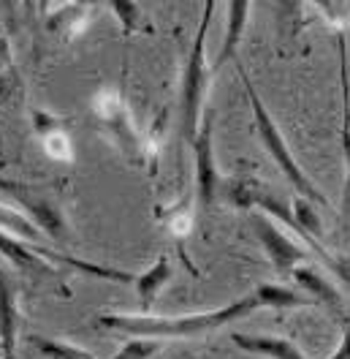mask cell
<instances>
[{"mask_svg":"<svg viewBox=\"0 0 350 359\" xmlns=\"http://www.w3.org/2000/svg\"><path fill=\"white\" fill-rule=\"evenodd\" d=\"M215 3L204 6V17L196 30V39L190 46V57L182 74V134L188 142L196 139L198 123L204 117V98H206V85H209V66H206V30H209V20H212Z\"/></svg>","mask_w":350,"mask_h":359,"instance_id":"277c9868","label":"cell"},{"mask_svg":"<svg viewBox=\"0 0 350 359\" xmlns=\"http://www.w3.org/2000/svg\"><path fill=\"white\" fill-rule=\"evenodd\" d=\"M318 11L326 14V20L337 27H348L350 25V3H315Z\"/></svg>","mask_w":350,"mask_h":359,"instance_id":"d4e9b609","label":"cell"},{"mask_svg":"<svg viewBox=\"0 0 350 359\" xmlns=\"http://www.w3.org/2000/svg\"><path fill=\"white\" fill-rule=\"evenodd\" d=\"M255 302L258 308H274V311H293V308H312L315 302L307 294L288 289V286H277V283H261L255 292Z\"/></svg>","mask_w":350,"mask_h":359,"instance_id":"e0dca14e","label":"cell"},{"mask_svg":"<svg viewBox=\"0 0 350 359\" xmlns=\"http://www.w3.org/2000/svg\"><path fill=\"white\" fill-rule=\"evenodd\" d=\"M22 359H98L88 348L49 335H24Z\"/></svg>","mask_w":350,"mask_h":359,"instance_id":"7c38bea8","label":"cell"},{"mask_svg":"<svg viewBox=\"0 0 350 359\" xmlns=\"http://www.w3.org/2000/svg\"><path fill=\"white\" fill-rule=\"evenodd\" d=\"M33 250H36L44 262H55V264L76 269V272H85L88 278L109 280V283H120V286H133V283H136V275H133V272H125V269L104 267V264H95V262H85V259H76V256H66V253L49 250V248H44V245H33Z\"/></svg>","mask_w":350,"mask_h":359,"instance_id":"30bf717a","label":"cell"},{"mask_svg":"<svg viewBox=\"0 0 350 359\" xmlns=\"http://www.w3.org/2000/svg\"><path fill=\"white\" fill-rule=\"evenodd\" d=\"M0 150H3V136H0Z\"/></svg>","mask_w":350,"mask_h":359,"instance_id":"4316f807","label":"cell"},{"mask_svg":"<svg viewBox=\"0 0 350 359\" xmlns=\"http://www.w3.org/2000/svg\"><path fill=\"white\" fill-rule=\"evenodd\" d=\"M17 82H20V76L11 66V44L0 33V101H8V95H11V90L17 88Z\"/></svg>","mask_w":350,"mask_h":359,"instance_id":"d6986e66","label":"cell"},{"mask_svg":"<svg viewBox=\"0 0 350 359\" xmlns=\"http://www.w3.org/2000/svg\"><path fill=\"white\" fill-rule=\"evenodd\" d=\"M290 212H293V221L302 226V231H307V237H312L315 243H321L323 226H321V212H315L312 202H307L304 196H296L293 204H290Z\"/></svg>","mask_w":350,"mask_h":359,"instance_id":"ac0fdd59","label":"cell"},{"mask_svg":"<svg viewBox=\"0 0 350 359\" xmlns=\"http://www.w3.org/2000/svg\"><path fill=\"white\" fill-rule=\"evenodd\" d=\"M20 286L0 267V359H17L20 335Z\"/></svg>","mask_w":350,"mask_h":359,"instance_id":"ba28073f","label":"cell"},{"mask_svg":"<svg viewBox=\"0 0 350 359\" xmlns=\"http://www.w3.org/2000/svg\"><path fill=\"white\" fill-rule=\"evenodd\" d=\"M328 359H350V321L345 324V330H342V340H340L337 351Z\"/></svg>","mask_w":350,"mask_h":359,"instance_id":"484cf974","label":"cell"},{"mask_svg":"<svg viewBox=\"0 0 350 359\" xmlns=\"http://www.w3.org/2000/svg\"><path fill=\"white\" fill-rule=\"evenodd\" d=\"M44 150H46V156H52L55 161H71V139H68L66 131L46 136Z\"/></svg>","mask_w":350,"mask_h":359,"instance_id":"cb8c5ba5","label":"cell"},{"mask_svg":"<svg viewBox=\"0 0 350 359\" xmlns=\"http://www.w3.org/2000/svg\"><path fill=\"white\" fill-rule=\"evenodd\" d=\"M342 147H345V163H348V175H345V191H342V215L350 224V107H348V90H345V123H342Z\"/></svg>","mask_w":350,"mask_h":359,"instance_id":"7402d4cb","label":"cell"},{"mask_svg":"<svg viewBox=\"0 0 350 359\" xmlns=\"http://www.w3.org/2000/svg\"><path fill=\"white\" fill-rule=\"evenodd\" d=\"M253 229L258 234V243L263 245L272 267L277 269L283 278H288L299 264H307L309 248H302L288 237V229L274 224V218L269 215H253Z\"/></svg>","mask_w":350,"mask_h":359,"instance_id":"52a82bcc","label":"cell"},{"mask_svg":"<svg viewBox=\"0 0 350 359\" xmlns=\"http://www.w3.org/2000/svg\"><path fill=\"white\" fill-rule=\"evenodd\" d=\"M247 17H250V3L247 0H234L228 3V25H225V39H223V46L218 52V60L212 71H220L228 60L237 57V49H239L241 33L247 27Z\"/></svg>","mask_w":350,"mask_h":359,"instance_id":"9a60e30c","label":"cell"},{"mask_svg":"<svg viewBox=\"0 0 350 359\" xmlns=\"http://www.w3.org/2000/svg\"><path fill=\"white\" fill-rule=\"evenodd\" d=\"M237 71H239L241 82H244V90H247V98H250V107H253V117H255V131H258V139H261V144L266 147V153L274 158V163L280 166V172L285 175V180L293 185V191H299V196H304L307 202H312V204L328 207V199L312 185V180L304 175V169L296 163V158L290 156V150H288V144H285L277 123L272 120L269 109L263 107L261 95H258V90L253 88V82H250L244 66L237 63Z\"/></svg>","mask_w":350,"mask_h":359,"instance_id":"7a4b0ae2","label":"cell"},{"mask_svg":"<svg viewBox=\"0 0 350 359\" xmlns=\"http://www.w3.org/2000/svg\"><path fill=\"white\" fill-rule=\"evenodd\" d=\"M172 275H174V269H172L169 256H158V262H155L153 267L144 269L141 275H136L133 289H136V294H139V305H141L144 313L153 311L155 297H158V292L172 280Z\"/></svg>","mask_w":350,"mask_h":359,"instance_id":"2e32d148","label":"cell"},{"mask_svg":"<svg viewBox=\"0 0 350 359\" xmlns=\"http://www.w3.org/2000/svg\"><path fill=\"white\" fill-rule=\"evenodd\" d=\"M92 14H95V6H85V3H68L60 6L57 14H52L46 20V30L60 36V39H76L82 36L92 22Z\"/></svg>","mask_w":350,"mask_h":359,"instance_id":"4fadbf2b","label":"cell"},{"mask_svg":"<svg viewBox=\"0 0 350 359\" xmlns=\"http://www.w3.org/2000/svg\"><path fill=\"white\" fill-rule=\"evenodd\" d=\"M163 348L160 340L155 337H131L128 343H122V348L109 359H153Z\"/></svg>","mask_w":350,"mask_h":359,"instance_id":"ffe728a7","label":"cell"},{"mask_svg":"<svg viewBox=\"0 0 350 359\" xmlns=\"http://www.w3.org/2000/svg\"><path fill=\"white\" fill-rule=\"evenodd\" d=\"M231 340L239 346L241 351H250V354H258V357L269 359H307L304 351L288 340V337L277 335H244V332H234Z\"/></svg>","mask_w":350,"mask_h":359,"instance_id":"8fae6325","label":"cell"},{"mask_svg":"<svg viewBox=\"0 0 350 359\" xmlns=\"http://www.w3.org/2000/svg\"><path fill=\"white\" fill-rule=\"evenodd\" d=\"M288 278H290V280L302 289V294H307L315 305L321 302V305H326L328 311L337 316L345 313V299H342V294L334 289V283L328 280L323 272H318V269L309 267V264H299Z\"/></svg>","mask_w":350,"mask_h":359,"instance_id":"9c48e42d","label":"cell"},{"mask_svg":"<svg viewBox=\"0 0 350 359\" xmlns=\"http://www.w3.org/2000/svg\"><path fill=\"white\" fill-rule=\"evenodd\" d=\"M30 120H33V128H36V134L41 136V139L66 131V126L71 123V120H63V117H55V114H49V112H41V109H33V112H30Z\"/></svg>","mask_w":350,"mask_h":359,"instance_id":"603a6c76","label":"cell"},{"mask_svg":"<svg viewBox=\"0 0 350 359\" xmlns=\"http://www.w3.org/2000/svg\"><path fill=\"white\" fill-rule=\"evenodd\" d=\"M0 256L3 259H8L11 264L17 269H22V272H38V275H57V269L52 267L49 262H44L30 243H24V240H17V237H11V234H6V231H0Z\"/></svg>","mask_w":350,"mask_h":359,"instance_id":"5bb4252c","label":"cell"},{"mask_svg":"<svg viewBox=\"0 0 350 359\" xmlns=\"http://www.w3.org/2000/svg\"><path fill=\"white\" fill-rule=\"evenodd\" d=\"M190 147H193V166H196V199L201 210H209L223 191L218 156H215V109H204Z\"/></svg>","mask_w":350,"mask_h":359,"instance_id":"8992f818","label":"cell"},{"mask_svg":"<svg viewBox=\"0 0 350 359\" xmlns=\"http://www.w3.org/2000/svg\"><path fill=\"white\" fill-rule=\"evenodd\" d=\"M109 8L117 14V20L122 25V33H136L141 27V11H139V3H131V0H114L109 3Z\"/></svg>","mask_w":350,"mask_h":359,"instance_id":"44dd1931","label":"cell"},{"mask_svg":"<svg viewBox=\"0 0 350 359\" xmlns=\"http://www.w3.org/2000/svg\"><path fill=\"white\" fill-rule=\"evenodd\" d=\"M92 112L101 120V126L109 131L111 142L122 150V156L131 163H144L147 161V147H144L141 136L133 126L128 104L122 101V95L117 90H101L92 98Z\"/></svg>","mask_w":350,"mask_h":359,"instance_id":"5b68a950","label":"cell"},{"mask_svg":"<svg viewBox=\"0 0 350 359\" xmlns=\"http://www.w3.org/2000/svg\"><path fill=\"white\" fill-rule=\"evenodd\" d=\"M258 308L255 297L247 294L237 302L220 308V311H206V313H188V316H117V313H101L95 318L98 330H117V332H128L131 337H155V340H166V337H196L204 335L209 330H218L225 324H234L244 316H250Z\"/></svg>","mask_w":350,"mask_h":359,"instance_id":"6da1fadb","label":"cell"},{"mask_svg":"<svg viewBox=\"0 0 350 359\" xmlns=\"http://www.w3.org/2000/svg\"><path fill=\"white\" fill-rule=\"evenodd\" d=\"M0 191L20 204L22 215L44 234L46 240H52V243H68L71 240L66 210L60 204V196L52 188L33 185V182H20V180H0Z\"/></svg>","mask_w":350,"mask_h":359,"instance_id":"3957f363","label":"cell"}]
</instances>
